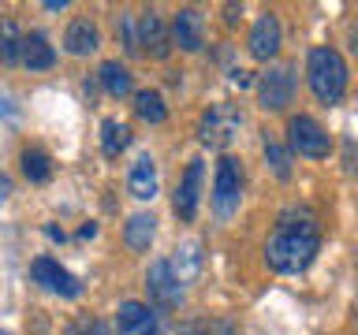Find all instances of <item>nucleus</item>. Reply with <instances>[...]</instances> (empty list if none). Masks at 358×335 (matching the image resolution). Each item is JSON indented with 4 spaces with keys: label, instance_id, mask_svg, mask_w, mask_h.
Masks as SVG:
<instances>
[{
    "label": "nucleus",
    "instance_id": "nucleus-21",
    "mask_svg": "<svg viewBox=\"0 0 358 335\" xmlns=\"http://www.w3.org/2000/svg\"><path fill=\"white\" fill-rule=\"evenodd\" d=\"M19 164H22V175H27L30 183H49L52 161H49V153H45V149H22Z\"/></svg>",
    "mask_w": 358,
    "mask_h": 335
},
{
    "label": "nucleus",
    "instance_id": "nucleus-24",
    "mask_svg": "<svg viewBox=\"0 0 358 335\" xmlns=\"http://www.w3.org/2000/svg\"><path fill=\"white\" fill-rule=\"evenodd\" d=\"M265 164L273 168V175L280 183H287L291 179V149L287 145H280L276 138H265Z\"/></svg>",
    "mask_w": 358,
    "mask_h": 335
},
{
    "label": "nucleus",
    "instance_id": "nucleus-33",
    "mask_svg": "<svg viewBox=\"0 0 358 335\" xmlns=\"http://www.w3.org/2000/svg\"><path fill=\"white\" fill-rule=\"evenodd\" d=\"M45 8H49V11H60V8H67V0H45Z\"/></svg>",
    "mask_w": 358,
    "mask_h": 335
},
{
    "label": "nucleus",
    "instance_id": "nucleus-32",
    "mask_svg": "<svg viewBox=\"0 0 358 335\" xmlns=\"http://www.w3.org/2000/svg\"><path fill=\"white\" fill-rule=\"evenodd\" d=\"M224 19H228V22H235V19H239V8H235V4H228V8H224Z\"/></svg>",
    "mask_w": 358,
    "mask_h": 335
},
{
    "label": "nucleus",
    "instance_id": "nucleus-10",
    "mask_svg": "<svg viewBox=\"0 0 358 335\" xmlns=\"http://www.w3.org/2000/svg\"><path fill=\"white\" fill-rule=\"evenodd\" d=\"M280 41H284V30H280V19L273 11H265V15H257L254 30H250V41H246V49H250L254 60H273L280 52Z\"/></svg>",
    "mask_w": 358,
    "mask_h": 335
},
{
    "label": "nucleus",
    "instance_id": "nucleus-22",
    "mask_svg": "<svg viewBox=\"0 0 358 335\" xmlns=\"http://www.w3.org/2000/svg\"><path fill=\"white\" fill-rule=\"evenodd\" d=\"M134 112H138L145 123H164V116H168L164 97L157 94V89H138V97H134Z\"/></svg>",
    "mask_w": 358,
    "mask_h": 335
},
{
    "label": "nucleus",
    "instance_id": "nucleus-18",
    "mask_svg": "<svg viewBox=\"0 0 358 335\" xmlns=\"http://www.w3.org/2000/svg\"><path fill=\"white\" fill-rule=\"evenodd\" d=\"M201 246L194 242V239H190V242H183V246H179V250H176V257H172V261H168V268H172V276L179 279V287H183V283H190V279H194L198 276V268H201Z\"/></svg>",
    "mask_w": 358,
    "mask_h": 335
},
{
    "label": "nucleus",
    "instance_id": "nucleus-12",
    "mask_svg": "<svg viewBox=\"0 0 358 335\" xmlns=\"http://www.w3.org/2000/svg\"><path fill=\"white\" fill-rule=\"evenodd\" d=\"M138 45H145L150 56H157V60H164L168 49H172L168 27H164V19L157 15V11H142V19H138Z\"/></svg>",
    "mask_w": 358,
    "mask_h": 335
},
{
    "label": "nucleus",
    "instance_id": "nucleus-6",
    "mask_svg": "<svg viewBox=\"0 0 358 335\" xmlns=\"http://www.w3.org/2000/svg\"><path fill=\"white\" fill-rule=\"evenodd\" d=\"M295 97V75L291 67H268V71L257 78V105L265 112H284Z\"/></svg>",
    "mask_w": 358,
    "mask_h": 335
},
{
    "label": "nucleus",
    "instance_id": "nucleus-28",
    "mask_svg": "<svg viewBox=\"0 0 358 335\" xmlns=\"http://www.w3.org/2000/svg\"><path fill=\"white\" fill-rule=\"evenodd\" d=\"M8 194H11V179H8L4 172H0V205L8 201Z\"/></svg>",
    "mask_w": 358,
    "mask_h": 335
},
{
    "label": "nucleus",
    "instance_id": "nucleus-34",
    "mask_svg": "<svg viewBox=\"0 0 358 335\" xmlns=\"http://www.w3.org/2000/svg\"><path fill=\"white\" fill-rule=\"evenodd\" d=\"M0 335H8V332H0Z\"/></svg>",
    "mask_w": 358,
    "mask_h": 335
},
{
    "label": "nucleus",
    "instance_id": "nucleus-29",
    "mask_svg": "<svg viewBox=\"0 0 358 335\" xmlns=\"http://www.w3.org/2000/svg\"><path fill=\"white\" fill-rule=\"evenodd\" d=\"M45 234H49L52 242H64V239H67V234H64L60 228H56V223H49V228H45Z\"/></svg>",
    "mask_w": 358,
    "mask_h": 335
},
{
    "label": "nucleus",
    "instance_id": "nucleus-26",
    "mask_svg": "<svg viewBox=\"0 0 358 335\" xmlns=\"http://www.w3.org/2000/svg\"><path fill=\"white\" fill-rule=\"evenodd\" d=\"M67 335H108V328H105L101 320H90V324H75Z\"/></svg>",
    "mask_w": 358,
    "mask_h": 335
},
{
    "label": "nucleus",
    "instance_id": "nucleus-4",
    "mask_svg": "<svg viewBox=\"0 0 358 335\" xmlns=\"http://www.w3.org/2000/svg\"><path fill=\"white\" fill-rule=\"evenodd\" d=\"M239 198H243V168L235 156H220L217 175H213V209H217V216L228 220L239 209Z\"/></svg>",
    "mask_w": 358,
    "mask_h": 335
},
{
    "label": "nucleus",
    "instance_id": "nucleus-23",
    "mask_svg": "<svg viewBox=\"0 0 358 335\" xmlns=\"http://www.w3.org/2000/svg\"><path fill=\"white\" fill-rule=\"evenodd\" d=\"M0 60L4 64H19L22 60V34L11 19L0 22Z\"/></svg>",
    "mask_w": 358,
    "mask_h": 335
},
{
    "label": "nucleus",
    "instance_id": "nucleus-1",
    "mask_svg": "<svg viewBox=\"0 0 358 335\" xmlns=\"http://www.w3.org/2000/svg\"><path fill=\"white\" fill-rule=\"evenodd\" d=\"M317 246H321V228L313 209L295 205L280 212L273 239L265 242V261L273 272H302L317 257Z\"/></svg>",
    "mask_w": 358,
    "mask_h": 335
},
{
    "label": "nucleus",
    "instance_id": "nucleus-25",
    "mask_svg": "<svg viewBox=\"0 0 358 335\" xmlns=\"http://www.w3.org/2000/svg\"><path fill=\"white\" fill-rule=\"evenodd\" d=\"M120 34H123V45H127V52H138V34H134L131 15H123V19H120Z\"/></svg>",
    "mask_w": 358,
    "mask_h": 335
},
{
    "label": "nucleus",
    "instance_id": "nucleus-5",
    "mask_svg": "<svg viewBox=\"0 0 358 335\" xmlns=\"http://www.w3.org/2000/svg\"><path fill=\"white\" fill-rule=\"evenodd\" d=\"M239 127H243L239 108L235 105H213L198 123V138L206 145H213V149H220V145H228L235 134H239Z\"/></svg>",
    "mask_w": 358,
    "mask_h": 335
},
{
    "label": "nucleus",
    "instance_id": "nucleus-13",
    "mask_svg": "<svg viewBox=\"0 0 358 335\" xmlns=\"http://www.w3.org/2000/svg\"><path fill=\"white\" fill-rule=\"evenodd\" d=\"M116 324L120 335H157V313L142 302H123Z\"/></svg>",
    "mask_w": 358,
    "mask_h": 335
},
{
    "label": "nucleus",
    "instance_id": "nucleus-7",
    "mask_svg": "<svg viewBox=\"0 0 358 335\" xmlns=\"http://www.w3.org/2000/svg\"><path fill=\"white\" fill-rule=\"evenodd\" d=\"M30 276L38 279L45 290H52V295H60V298H78V295H83L78 279L67 272L60 261H52V257H38V261L30 265Z\"/></svg>",
    "mask_w": 358,
    "mask_h": 335
},
{
    "label": "nucleus",
    "instance_id": "nucleus-9",
    "mask_svg": "<svg viewBox=\"0 0 358 335\" xmlns=\"http://www.w3.org/2000/svg\"><path fill=\"white\" fill-rule=\"evenodd\" d=\"M183 52H198L206 45V19H201L198 8H179L172 19V34H168Z\"/></svg>",
    "mask_w": 358,
    "mask_h": 335
},
{
    "label": "nucleus",
    "instance_id": "nucleus-11",
    "mask_svg": "<svg viewBox=\"0 0 358 335\" xmlns=\"http://www.w3.org/2000/svg\"><path fill=\"white\" fill-rule=\"evenodd\" d=\"M201 161H190L187 164V172H183V179H179V186H176V216L183 220V223H190L198 216V198H201Z\"/></svg>",
    "mask_w": 358,
    "mask_h": 335
},
{
    "label": "nucleus",
    "instance_id": "nucleus-15",
    "mask_svg": "<svg viewBox=\"0 0 358 335\" xmlns=\"http://www.w3.org/2000/svg\"><path fill=\"white\" fill-rule=\"evenodd\" d=\"M22 64H27L30 71H49L56 64V49L49 45V38H45L41 30H34L22 38Z\"/></svg>",
    "mask_w": 358,
    "mask_h": 335
},
{
    "label": "nucleus",
    "instance_id": "nucleus-27",
    "mask_svg": "<svg viewBox=\"0 0 358 335\" xmlns=\"http://www.w3.org/2000/svg\"><path fill=\"white\" fill-rule=\"evenodd\" d=\"M231 82L239 86V89H243V86H254V75H250V71H239V67H235V71H231Z\"/></svg>",
    "mask_w": 358,
    "mask_h": 335
},
{
    "label": "nucleus",
    "instance_id": "nucleus-20",
    "mask_svg": "<svg viewBox=\"0 0 358 335\" xmlns=\"http://www.w3.org/2000/svg\"><path fill=\"white\" fill-rule=\"evenodd\" d=\"M127 142H131L127 123H120V119L101 123V149H105V156H120L123 149H127Z\"/></svg>",
    "mask_w": 358,
    "mask_h": 335
},
{
    "label": "nucleus",
    "instance_id": "nucleus-19",
    "mask_svg": "<svg viewBox=\"0 0 358 335\" xmlns=\"http://www.w3.org/2000/svg\"><path fill=\"white\" fill-rule=\"evenodd\" d=\"M97 78H101V89L112 94V97H127L131 94V71L120 60H105L101 71H97Z\"/></svg>",
    "mask_w": 358,
    "mask_h": 335
},
{
    "label": "nucleus",
    "instance_id": "nucleus-31",
    "mask_svg": "<svg viewBox=\"0 0 358 335\" xmlns=\"http://www.w3.org/2000/svg\"><path fill=\"white\" fill-rule=\"evenodd\" d=\"M213 335H231V324L228 320H217V324H213Z\"/></svg>",
    "mask_w": 358,
    "mask_h": 335
},
{
    "label": "nucleus",
    "instance_id": "nucleus-8",
    "mask_svg": "<svg viewBox=\"0 0 358 335\" xmlns=\"http://www.w3.org/2000/svg\"><path fill=\"white\" fill-rule=\"evenodd\" d=\"M145 290H150V302L161 306V309H176L179 298H183V287H179V279L172 276L168 261L150 265V272H145Z\"/></svg>",
    "mask_w": 358,
    "mask_h": 335
},
{
    "label": "nucleus",
    "instance_id": "nucleus-16",
    "mask_svg": "<svg viewBox=\"0 0 358 335\" xmlns=\"http://www.w3.org/2000/svg\"><path fill=\"white\" fill-rule=\"evenodd\" d=\"M97 41H101V34H97V27H94L90 19H75L71 27H67V34H64V49L71 52V56L94 52Z\"/></svg>",
    "mask_w": 358,
    "mask_h": 335
},
{
    "label": "nucleus",
    "instance_id": "nucleus-3",
    "mask_svg": "<svg viewBox=\"0 0 358 335\" xmlns=\"http://www.w3.org/2000/svg\"><path fill=\"white\" fill-rule=\"evenodd\" d=\"M287 145H291V153L310 156V161H324V156L332 153L329 131H324L313 116H291L287 119Z\"/></svg>",
    "mask_w": 358,
    "mask_h": 335
},
{
    "label": "nucleus",
    "instance_id": "nucleus-17",
    "mask_svg": "<svg viewBox=\"0 0 358 335\" xmlns=\"http://www.w3.org/2000/svg\"><path fill=\"white\" fill-rule=\"evenodd\" d=\"M153 234H157V220L150 216V212H134V216L127 220V228H123V242H127L131 250L145 253L153 246Z\"/></svg>",
    "mask_w": 358,
    "mask_h": 335
},
{
    "label": "nucleus",
    "instance_id": "nucleus-14",
    "mask_svg": "<svg viewBox=\"0 0 358 335\" xmlns=\"http://www.w3.org/2000/svg\"><path fill=\"white\" fill-rule=\"evenodd\" d=\"M127 190L138 201H153L157 198V164H153V156H138V161L131 164Z\"/></svg>",
    "mask_w": 358,
    "mask_h": 335
},
{
    "label": "nucleus",
    "instance_id": "nucleus-2",
    "mask_svg": "<svg viewBox=\"0 0 358 335\" xmlns=\"http://www.w3.org/2000/svg\"><path fill=\"white\" fill-rule=\"evenodd\" d=\"M306 75H310L313 97H317L321 105H340L343 100V94H347V64L336 49H329V45L313 49L310 60H306Z\"/></svg>",
    "mask_w": 358,
    "mask_h": 335
},
{
    "label": "nucleus",
    "instance_id": "nucleus-30",
    "mask_svg": "<svg viewBox=\"0 0 358 335\" xmlns=\"http://www.w3.org/2000/svg\"><path fill=\"white\" fill-rule=\"evenodd\" d=\"M97 234V223H83V228H78V239H94Z\"/></svg>",
    "mask_w": 358,
    "mask_h": 335
}]
</instances>
